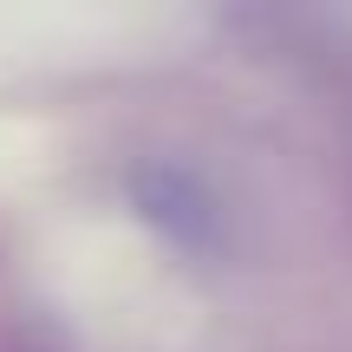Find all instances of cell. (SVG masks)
I'll return each mask as SVG.
<instances>
[{"instance_id":"2","label":"cell","mask_w":352,"mask_h":352,"mask_svg":"<svg viewBox=\"0 0 352 352\" xmlns=\"http://www.w3.org/2000/svg\"><path fill=\"white\" fill-rule=\"evenodd\" d=\"M0 352H72L46 320H0Z\"/></svg>"},{"instance_id":"1","label":"cell","mask_w":352,"mask_h":352,"mask_svg":"<svg viewBox=\"0 0 352 352\" xmlns=\"http://www.w3.org/2000/svg\"><path fill=\"white\" fill-rule=\"evenodd\" d=\"M131 196H138V215L164 241H176L183 254H202V261L235 254V209H228L196 170H183V164H144L138 176H131Z\"/></svg>"}]
</instances>
